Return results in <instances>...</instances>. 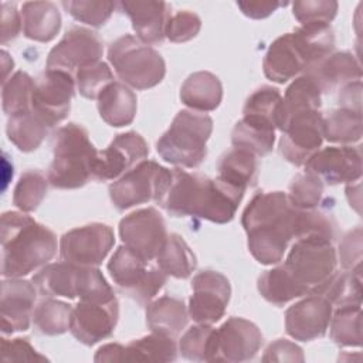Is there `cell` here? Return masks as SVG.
<instances>
[{"instance_id": "obj_27", "label": "cell", "mask_w": 363, "mask_h": 363, "mask_svg": "<svg viewBox=\"0 0 363 363\" xmlns=\"http://www.w3.org/2000/svg\"><path fill=\"white\" fill-rule=\"evenodd\" d=\"M180 99L193 111H214L223 99V85L214 74L199 71L191 74L183 82L180 88Z\"/></svg>"}, {"instance_id": "obj_31", "label": "cell", "mask_w": 363, "mask_h": 363, "mask_svg": "<svg viewBox=\"0 0 363 363\" xmlns=\"http://www.w3.org/2000/svg\"><path fill=\"white\" fill-rule=\"evenodd\" d=\"M78 269V265L65 261L50 264L33 277V284L44 296H64L74 299L77 298Z\"/></svg>"}, {"instance_id": "obj_26", "label": "cell", "mask_w": 363, "mask_h": 363, "mask_svg": "<svg viewBox=\"0 0 363 363\" xmlns=\"http://www.w3.org/2000/svg\"><path fill=\"white\" fill-rule=\"evenodd\" d=\"M21 23L27 38L48 43L61 28V14L51 1H27L21 7Z\"/></svg>"}, {"instance_id": "obj_41", "label": "cell", "mask_w": 363, "mask_h": 363, "mask_svg": "<svg viewBox=\"0 0 363 363\" xmlns=\"http://www.w3.org/2000/svg\"><path fill=\"white\" fill-rule=\"evenodd\" d=\"M179 349L183 357L194 362L216 360V329L210 325L190 328L180 339Z\"/></svg>"}, {"instance_id": "obj_50", "label": "cell", "mask_w": 363, "mask_h": 363, "mask_svg": "<svg viewBox=\"0 0 363 363\" xmlns=\"http://www.w3.org/2000/svg\"><path fill=\"white\" fill-rule=\"evenodd\" d=\"M201 28V20L200 17L189 10L177 11L176 14L170 16L164 37H167L173 43H186L191 38H194Z\"/></svg>"}, {"instance_id": "obj_24", "label": "cell", "mask_w": 363, "mask_h": 363, "mask_svg": "<svg viewBox=\"0 0 363 363\" xmlns=\"http://www.w3.org/2000/svg\"><path fill=\"white\" fill-rule=\"evenodd\" d=\"M319 86L320 92H330L349 82L362 79L359 60L347 51L333 52L305 71Z\"/></svg>"}, {"instance_id": "obj_34", "label": "cell", "mask_w": 363, "mask_h": 363, "mask_svg": "<svg viewBox=\"0 0 363 363\" xmlns=\"http://www.w3.org/2000/svg\"><path fill=\"white\" fill-rule=\"evenodd\" d=\"M258 291L264 299L278 306L295 298L309 295L306 288L298 284L284 265L265 271L258 278Z\"/></svg>"}, {"instance_id": "obj_5", "label": "cell", "mask_w": 363, "mask_h": 363, "mask_svg": "<svg viewBox=\"0 0 363 363\" xmlns=\"http://www.w3.org/2000/svg\"><path fill=\"white\" fill-rule=\"evenodd\" d=\"M213 132V119L197 111H180L170 128L156 143L163 160L187 169L197 167L207 155V140Z\"/></svg>"}, {"instance_id": "obj_29", "label": "cell", "mask_w": 363, "mask_h": 363, "mask_svg": "<svg viewBox=\"0 0 363 363\" xmlns=\"http://www.w3.org/2000/svg\"><path fill=\"white\" fill-rule=\"evenodd\" d=\"M320 96L322 92L318 84L308 74L296 78L285 91L279 108L277 128L282 130L288 118L295 113L306 111H320Z\"/></svg>"}, {"instance_id": "obj_37", "label": "cell", "mask_w": 363, "mask_h": 363, "mask_svg": "<svg viewBox=\"0 0 363 363\" xmlns=\"http://www.w3.org/2000/svg\"><path fill=\"white\" fill-rule=\"evenodd\" d=\"M323 138L333 143H354L362 138V111L337 108L323 118Z\"/></svg>"}, {"instance_id": "obj_42", "label": "cell", "mask_w": 363, "mask_h": 363, "mask_svg": "<svg viewBox=\"0 0 363 363\" xmlns=\"http://www.w3.org/2000/svg\"><path fill=\"white\" fill-rule=\"evenodd\" d=\"M33 92L34 81L33 78L18 71L9 82L3 84V109L7 115H16L33 109Z\"/></svg>"}, {"instance_id": "obj_28", "label": "cell", "mask_w": 363, "mask_h": 363, "mask_svg": "<svg viewBox=\"0 0 363 363\" xmlns=\"http://www.w3.org/2000/svg\"><path fill=\"white\" fill-rule=\"evenodd\" d=\"M231 142L237 149H244L255 156H264L272 150L275 128L265 119L244 115L233 129Z\"/></svg>"}, {"instance_id": "obj_2", "label": "cell", "mask_w": 363, "mask_h": 363, "mask_svg": "<svg viewBox=\"0 0 363 363\" xmlns=\"http://www.w3.org/2000/svg\"><path fill=\"white\" fill-rule=\"evenodd\" d=\"M298 208L282 191L257 193L245 207L241 224L248 237V250L264 265L282 259L288 242L295 238Z\"/></svg>"}, {"instance_id": "obj_7", "label": "cell", "mask_w": 363, "mask_h": 363, "mask_svg": "<svg viewBox=\"0 0 363 363\" xmlns=\"http://www.w3.org/2000/svg\"><path fill=\"white\" fill-rule=\"evenodd\" d=\"M337 257L332 241L318 237L298 238L284 267L309 295H318L336 272Z\"/></svg>"}, {"instance_id": "obj_35", "label": "cell", "mask_w": 363, "mask_h": 363, "mask_svg": "<svg viewBox=\"0 0 363 363\" xmlns=\"http://www.w3.org/2000/svg\"><path fill=\"white\" fill-rule=\"evenodd\" d=\"M157 267L170 277L184 279L194 271L197 261L186 241L177 234H169L156 257Z\"/></svg>"}, {"instance_id": "obj_21", "label": "cell", "mask_w": 363, "mask_h": 363, "mask_svg": "<svg viewBox=\"0 0 363 363\" xmlns=\"http://www.w3.org/2000/svg\"><path fill=\"white\" fill-rule=\"evenodd\" d=\"M330 318L332 303L322 295H311L286 309L285 329L295 340L309 342L326 333Z\"/></svg>"}, {"instance_id": "obj_6", "label": "cell", "mask_w": 363, "mask_h": 363, "mask_svg": "<svg viewBox=\"0 0 363 363\" xmlns=\"http://www.w3.org/2000/svg\"><path fill=\"white\" fill-rule=\"evenodd\" d=\"M108 60L116 75L135 89L152 88L166 74L162 55L130 34L119 37L109 45Z\"/></svg>"}, {"instance_id": "obj_49", "label": "cell", "mask_w": 363, "mask_h": 363, "mask_svg": "<svg viewBox=\"0 0 363 363\" xmlns=\"http://www.w3.org/2000/svg\"><path fill=\"white\" fill-rule=\"evenodd\" d=\"M294 17L302 24H329L337 13L335 0H301L292 3Z\"/></svg>"}, {"instance_id": "obj_39", "label": "cell", "mask_w": 363, "mask_h": 363, "mask_svg": "<svg viewBox=\"0 0 363 363\" xmlns=\"http://www.w3.org/2000/svg\"><path fill=\"white\" fill-rule=\"evenodd\" d=\"M318 295L325 296L336 308L362 305V274L352 271L335 272Z\"/></svg>"}, {"instance_id": "obj_16", "label": "cell", "mask_w": 363, "mask_h": 363, "mask_svg": "<svg viewBox=\"0 0 363 363\" xmlns=\"http://www.w3.org/2000/svg\"><path fill=\"white\" fill-rule=\"evenodd\" d=\"M362 170L360 146H329L313 153L305 163V172L329 186L359 182Z\"/></svg>"}, {"instance_id": "obj_14", "label": "cell", "mask_w": 363, "mask_h": 363, "mask_svg": "<svg viewBox=\"0 0 363 363\" xmlns=\"http://www.w3.org/2000/svg\"><path fill=\"white\" fill-rule=\"evenodd\" d=\"M75 92V78L60 69H47L34 81L33 111L51 128L67 118Z\"/></svg>"}, {"instance_id": "obj_52", "label": "cell", "mask_w": 363, "mask_h": 363, "mask_svg": "<svg viewBox=\"0 0 363 363\" xmlns=\"http://www.w3.org/2000/svg\"><path fill=\"white\" fill-rule=\"evenodd\" d=\"M3 360H47L44 356L38 354L35 349L30 345L28 339H14L11 342L3 339L1 342Z\"/></svg>"}, {"instance_id": "obj_11", "label": "cell", "mask_w": 363, "mask_h": 363, "mask_svg": "<svg viewBox=\"0 0 363 363\" xmlns=\"http://www.w3.org/2000/svg\"><path fill=\"white\" fill-rule=\"evenodd\" d=\"M279 140L281 155L292 164L302 166L316 153L323 140V116L320 111L299 112L288 118Z\"/></svg>"}, {"instance_id": "obj_32", "label": "cell", "mask_w": 363, "mask_h": 363, "mask_svg": "<svg viewBox=\"0 0 363 363\" xmlns=\"http://www.w3.org/2000/svg\"><path fill=\"white\" fill-rule=\"evenodd\" d=\"M257 157L244 149H231L221 156L217 170L218 179L241 190L255 184L257 180Z\"/></svg>"}, {"instance_id": "obj_18", "label": "cell", "mask_w": 363, "mask_h": 363, "mask_svg": "<svg viewBox=\"0 0 363 363\" xmlns=\"http://www.w3.org/2000/svg\"><path fill=\"white\" fill-rule=\"evenodd\" d=\"M311 65V52L296 30L278 37L269 45L262 62L265 77L278 84L292 79Z\"/></svg>"}, {"instance_id": "obj_36", "label": "cell", "mask_w": 363, "mask_h": 363, "mask_svg": "<svg viewBox=\"0 0 363 363\" xmlns=\"http://www.w3.org/2000/svg\"><path fill=\"white\" fill-rule=\"evenodd\" d=\"M177 356L173 337L153 332L125 346L123 362H172Z\"/></svg>"}, {"instance_id": "obj_15", "label": "cell", "mask_w": 363, "mask_h": 363, "mask_svg": "<svg viewBox=\"0 0 363 363\" xmlns=\"http://www.w3.org/2000/svg\"><path fill=\"white\" fill-rule=\"evenodd\" d=\"M191 289L190 318L200 325L218 322L224 316L231 295L228 279L217 271H201L193 278Z\"/></svg>"}, {"instance_id": "obj_46", "label": "cell", "mask_w": 363, "mask_h": 363, "mask_svg": "<svg viewBox=\"0 0 363 363\" xmlns=\"http://www.w3.org/2000/svg\"><path fill=\"white\" fill-rule=\"evenodd\" d=\"M62 6L77 21L101 27L108 21L116 4L106 0H65Z\"/></svg>"}, {"instance_id": "obj_48", "label": "cell", "mask_w": 363, "mask_h": 363, "mask_svg": "<svg viewBox=\"0 0 363 363\" xmlns=\"http://www.w3.org/2000/svg\"><path fill=\"white\" fill-rule=\"evenodd\" d=\"M77 296L81 301H109L115 298L111 285L96 267H79Z\"/></svg>"}, {"instance_id": "obj_44", "label": "cell", "mask_w": 363, "mask_h": 363, "mask_svg": "<svg viewBox=\"0 0 363 363\" xmlns=\"http://www.w3.org/2000/svg\"><path fill=\"white\" fill-rule=\"evenodd\" d=\"M282 104V95L277 88L264 85L254 91L245 101L242 113L247 116H257L265 119L277 128L279 108Z\"/></svg>"}, {"instance_id": "obj_19", "label": "cell", "mask_w": 363, "mask_h": 363, "mask_svg": "<svg viewBox=\"0 0 363 363\" xmlns=\"http://www.w3.org/2000/svg\"><path fill=\"white\" fill-rule=\"evenodd\" d=\"M147 153V145L139 133H121L105 150L98 153L94 179L102 182L115 180L143 162Z\"/></svg>"}, {"instance_id": "obj_10", "label": "cell", "mask_w": 363, "mask_h": 363, "mask_svg": "<svg viewBox=\"0 0 363 363\" xmlns=\"http://www.w3.org/2000/svg\"><path fill=\"white\" fill-rule=\"evenodd\" d=\"M113 244L112 228L106 224L92 223L65 233L60 241V254L65 262L78 267H98Z\"/></svg>"}, {"instance_id": "obj_33", "label": "cell", "mask_w": 363, "mask_h": 363, "mask_svg": "<svg viewBox=\"0 0 363 363\" xmlns=\"http://www.w3.org/2000/svg\"><path fill=\"white\" fill-rule=\"evenodd\" d=\"M51 126L33 109L11 115L7 122L9 139L23 152L35 150Z\"/></svg>"}, {"instance_id": "obj_57", "label": "cell", "mask_w": 363, "mask_h": 363, "mask_svg": "<svg viewBox=\"0 0 363 363\" xmlns=\"http://www.w3.org/2000/svg\"><path fill=\"white\" fill-rule=\"evenodd\" d=\"M125 346L119 343H109L102 347L95 354V362H123Z\"/></svg>"}, {"instance_id": "obj_1", "label": "cell", "mask_w": 363, "mask_h": 363, "mask_svg": "<svg viewBox=\"0 0 363 363\" xmlns=\"http://www.w3.org/2000/svg\"><path fill=\"white\" fill-rule=\"evenodd\" d=\"M244 193L218 177L208 179L199 173L174 169L157 203L174 217L190 216L225 224L234 218Z\"/></svg>"}, {"instance_id": "obj_8", "label": "cell", "mask_w": 363, "mask_h": 363, "mask_svg": "<svg viewBox=\"0 0 363 363\" xmlns=\"http://www.w3.org/2000/svg\"><path fill=\"white\" fill-rule=\"evenodd\" d=\"M108 271L116 286L140 305L153 299L167 281V275L159 267H152L126 245H121L113 252Z\"/></svg>"}, {"instance_id": "obj_13", "label": "cell", "mask_w": 363, "mask_h": 363, "mask_svg": "<svg viewBox=\"0 0 363 363\" xmlns=\"http://www.w3.org/2000/svg\"><path fill=\"white\" fill-rule=\"evenodd\" d=\"M102 52V41L96 33L84 27H72L50 51L47 69H60L74 77L77 71L99 62Z\"/></svg>"}, {"instance_id": "obj_22", "label": "cell", "mask_w": 363, "mask_h": 363, "mask_svg": "<svg viewBox=\"0 0 363 363\" xmlns=\"http://www.w3.org/2000/svg\"><path fill=\"white\" fill-rule=\"evenodd\" d=\"M35 285L10 278L1 284V329L4 333L26 330L35 302Z\"/></svg>"}, {"instance_id": "obj_43", "label": "cell", "mask_w": 363, "mask_h": 363, "mask_svg": "<svg viewBox=\"0 0 363 363\" xmlns=\"http://www.w3.org/2000/svg\"><path fill=\"white\" fill-rule=\"evenodd\" d=\"M47 182L37 170L24 172L14 189V204L26 213L34 211L47 194Z\"/></svg>"}, {"instance_id": "obj_40", "label": "cell", "mask_w": 363, "mask_h": 363, "mask_svg": "<svg viewBox=\"0 0 363 363\" xmlns=\"http://www.w3.org/2000/svg\"><path fill=\"white\" fill-rule=\"evenodd\" d=\"M72 316L71 305L55 301V299H44L38 303L33 313V320L35 329L48 336L61 335L69 329Z\"/></svg>"}, {"instance_id": "obj_12", "label": "cell", "mask_w": 363, "mask_h": 363, "mask_svg": "<svg viewBox=\"0 0 363 363\" xmlns=\"http://www.w3.org/2000/svg\"><path fill=\"white\" fill-rule=\"evenodd\" d=\"M119 235L123 244L142 258L156 259L166 238V223L156 208L136 210L119 223Z\"/></svg>"}, {"instance_id": "obj_45", "label": "cell", "mask_w": 363, "mask_h": 363, "mask_svg": "<svg viewBox=\"0 0 363 363\" xmlns=\"http://www.w3.org/2000/svg\"><path fill=\"white\" fill-rule=\"evenodd\" d=\"M323 196V183L312 173L303 172L298 174L291 186L288 200L299 210L316 208L320 204Z\"/></svg>"}, {"instance_id": "obj_20", "label": "cell", "mask_w": 363, "mask_h": 363, "mask_svg": "<svg viewBox=\"0 0 363 363\" xmlns=\"http://www.w3.org/2000/svg\"><path fill=\"white\" fill-rule=\"evenodd\" d=\"M262 345L259 329L242 318H230L216 329L214 362H245L252 359Z\"/></svg>"}, {"instance_id": "obj_51", "label": "cell", "mask_w": 363, "mask_h": 363, "mask_svg": "<svg viewBox=\"0 0 363 363\" xmlns=\"http://www.w3.org/2000/svg\"><path fill=\"white\" fill-rule=\"evenodd\" d=\"M362 228L357 227L349 231L339 244L340 264L345 271L362 272Z\"/></svg>"}, {"instance_id": "obj_56", "label": "cell", "mask_w": 363, "mask_h": 363, "mask_svg": "<svg viewBox=\"0 0 363 363\" xmlns=\"http://www.w3.org/2000/svg\"><path fill=\"white\" fill-rule=\"evenodd\" d=\"M339 105L343 108L362 111V81L349 82L340 89Z\"/></svg>"}, {"instance_id": "obj_55", "label": "cell", "mask_w": 363, "mask_h": 363, "mask_svg": "<svg viewBox=\"0 0 363 363\" xmlns=\"http://www.w3.org/2000/svg\"><path fill=\"white\" fill-rule=\"evenodd\" d=\"M288 3L282 1H267V0H250V1H237V6L242 11L244 16L250 18H265L277 11L279 7L286 6Z\"/></svg>"}, {"instance_id": "obj_4", "label": "cell", "mask_w": 363, "mask_h": 363, "mask_svg": "<svg viewBox=\"0 0 363 363\" xmlns=\"http://www.w3.org/2000/svg\"><path fill=\"white\" fill-rule=\"evenodd\" d=\"M54 159L47 179L57 189H78L94 179L98 150L91 143L88 132L78 123L61 126L52 139Z\"/></svg>"}, {"instance_id": "obj_54", "label": "cell", "mask_w": 363, "mask_h": 363, "mask_svg": "<svg viewBox=\"0 0 363 363\" xmlns=\"http://www.w3.org/2000/svg\"><path fill=\"white\" fill-rule=\"evenodd\" d=\"M21 17L14 3H1V43L13 40L21 28Z\"/></svg>"}, {"instance_id": "obj_23", "label": "cell", "mask_w": 363, "mask_h": 363, "mask_svg": "<svg viewBox=\"0 0 363 363\" xmlns=\"http://www.w3.org/2000/svg\"><path fill=\"white\" fill-rule=\"evenodd\" d=\"M119 7L130 18L142 43L157 44L163 41L170 18V4L164 1H121Z\"/></svg>"}, {"instance_id": "obj_9", "label": "cell", "mask_w": 363, "mask_h": 363, "mask_svg": "<svg viewBox=\"0 0 363 363\" xmlns=\"http://www.w3.org/2000/svg\"><path fill=\"white\" fill-rule=\"evenodd\" d=\"M172 170L152 160H143L109 186V197L118 210H126L150 200L156 203L167 189Z\"/></svg>"}, {"instance_id": "obj_47", "label": "cell", "mask_w": 363, "mask_h": 363, "mask_svg": "<svg viewBox=\"0 0 363 363\" xmlns=\"http://www.w3.org/2000/svg\"><path fill=\"white\" fill-rule=\"evenodd\" d=\"M74 78L79 94L88 99H96L99 94L113 82L111 68L102 61L77 71Z\"/></svg>"}, {"instance_id": "obj_3", "label": "cell", "mask_w": 363, "mask_h": 363, "mask_svg": "<svg viewBox=\"0 0 363 363\" xmlns=\"http://www.w3.org/2000/svg\"><path fill=\"white\" fill-rule=\"evenodd\" d=\"M55 252L57 237L50 228L16 211L1 216L3 277H24L47 264Z\"/></svg>"}, {"instance_id": "obj_38", "label": "cell", "mask_w": 363, "mask_h": 363, "mask_svg": "<svg viewBox=\"0 0 363 363\" xmlns=\"http://www.w3.org/2000/svg\"><path fill=\"white\" fill-rule=\"evenodd\" d=\"M330 337L343 347L362 346V308L360 305L340 306L330 318Z\"/></svg>"}, {"instance_id": "obj_53", "label": "cell", "mask_w": 363, "mask_h": 363, "mask_svg": "<svg viewBox=\"0 0 363 363\" xmlns=\"http://www.w3.org/2000/svg\"><path fill=\"white\" fill-rule=\"evenodd\" d=\"M264 362H302L303 360V354H302V349L299 346H296L295 343L285 340V339H278L277 342L271 343L267 350L265 354L262 357Z\"/></svg>"}, {"instance_id": "obj_30", "label": "cell", "mask_w": 363, "mask_h": 363, "mask_svg": "<svg viewBox=\"0 0 363 363\" xmlns=\"http://www.w3.org/2000/svg\"><path fill=\"white\" fill-rule=\"evenodd\" d=\"M146 323L152 332L174 337L187 323L184 302L173 296H162L146 308Z\"/></svg>"}, {"instance_id": "obj_25", "label": "cell", "mask_w": 363, "mask_h": 363, "mask_svg": "<svg viewBox=\"0 0 363 363\" xmlns=\"http://www.w3.org/2000/svg\"><path fill=\"white\" fill-rule=\"evenodd\" d=\"M101 118L111 126L130 125L136 115V95L126 85L113 81L96 98Z\"/></svg>"}, {"instance_id": "obj_17", "label": "cell", "mask_w": 363, "mask_h": 363, "mask_svg": "<svg viewBox=\"0 0 363 363\" xmlns=\"http://www.w3.org/2000/svg\"><path fill=\"white\" fill-rule=\"evenodd\" d=\"M118 318L119 305L116 298L109 301H79L72 309L69 330L78 342L92 346L112 335Z\"/></svg>"}]
</instances>
